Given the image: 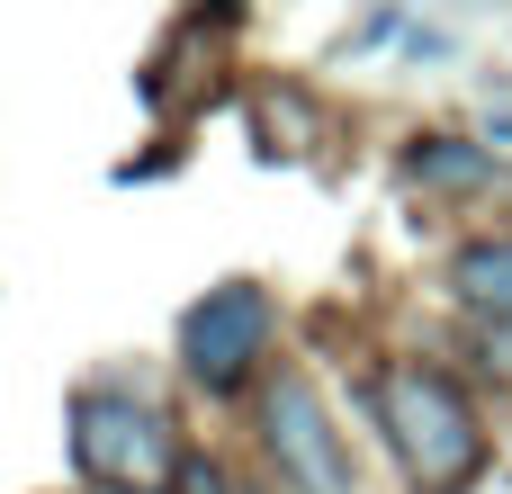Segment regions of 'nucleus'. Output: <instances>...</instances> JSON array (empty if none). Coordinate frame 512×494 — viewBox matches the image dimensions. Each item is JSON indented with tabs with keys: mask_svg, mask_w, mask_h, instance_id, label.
<instances>
[{
	"mask_svg": "<svg viewBox=\"0 0 512 494\" xmlns=\"http://www.w3.org/2000/svg\"><path fill=\"white\" fill-rule=\"evenodd\" d=\"M378 423H387V441H396L405 477H414L423 494H459L477 468H486L477 405H468L441 369H423V360H405V369H387V378H378Z\"/></svg>",
	"mask_w": 512,
	"mask_h": 494,
	"instance_id": "1",
	"label": "nucleus"
},
{
	"mask_svg": "<svg viewBox=\"0 0 512 494\" xmlns=\"http://www.w3.org/2000/svg\"><path fill=\"white\" fill-rule=\"evenodd\" d=\"M72 468H81L90 486H108V494H162L180 459H171V432H162L153 405L90 387V396L72 405Z\"/></svg>",
	"mask_w": 512,
	"mask_h": 494,
	"instance_id": "2",
	"label": "nucleus"
},
{
	"mask_svg": "<svg viewBox=\"0 0 512 494\" xmlns=\"http://www.w3.org/2000/svg\"><path fill=\"white\" fill-rule=\"evenodd\" d=\"M261 414H270L279 477H288L297 494H360V486H351V450H342V432H333V414H324V396H315L306 369H279Z\"/></svg>",
	"mask_w": 512,
	"mask_h": 494,
	"instance_id": "3",
	"label": "nucleus"
},
{
	"mask_svg": "<svg viewBox=\"0 0 512 494\" xmlns=\"http://www.w3.org/2000/svg\"><path fill=\"white\" fill-rule=\"evenodd\" d=\"M261 351H270V297L252 279H225L180 315V360H189L198 387H243V369Z\"/></svg>",
	"mask_w": 512,
	"mask_h": 494,
	"instance_id": "4",
	"label": "nucleus"
},
{
	"mask_svg": "<svg viewBox=\"0 0 512 494\" xmlns=\"http://www.w3.org/2000/svg\"><path fill=\"white\" fill-rule=\"evenodd\" d=\"M450 288H459V306H477V315L512 324V234H495V243H468V252L450 261Z\"/></svg>",
	"mask_w": 512,
	"mask_h": 494,
	"instance_id": "5",
	"label": "nucleus"
},
{
	"mask_svg": "<svg viewBox=\"0 0 512 494\" xmlns=\"http://www.w3.org/2000/svg\"><path fill=\"white\" fill-rule=\"evenodd\" d=\"M405 171H414L423 189H486V180H495V153H486V144H459V135H414Z\"/></svg>",
	"mask_w": 512,
	"mask_h": 494,
	"instance_id": "6",
	"label": "nucleus"
},
{
	"mask_svg": "<svg viewBox=\"0 0 512 494\" xmlns=\"http://www.w3.org/2000/svg\"><path fill=\"white\" fill-rule=\"evenodd\" d=\"M378 36H396V18H387V9H378V18H360V27L342 36V54H360V45H378Z\"/></svg>",
	"mask_w": 512,
	"mask_h": 494,
	"instance_id": "7",
	"label": "nucleus"
},
{
	"mask_svg": "<svg viewBox=\"0 0 512 494\" xmlns=\"http://www.w3.org/2000/svg\"><path fill=\"white\" fill-rule=\"evenodd\" d=\"M225 494H252V486H225Z\"/></svg>",
	"mask_w": 512,
	"mask_h": 494,
	"instance_id": "8",
	"label": "nucleus"
}]
</instances>
